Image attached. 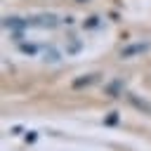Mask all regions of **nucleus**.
<instances>
[{
  "mask_svg": "<svg viewBox=\"0 0 151 151\" xmlns=\"http://www.w3.org/2000/svg\"><path fill=\"white\" fill-rule=\"evenodd\" d=\"M149 50V42H134V45H127L123 52H120V57L123 59H132V57H137V54H142V52H146Z\"/></svg>",
  "mask_w": 151,
  "mask_h": 151,
  "instance_id": "obj_1",
  "label": "nucleus"
},
{
  "mask_svg": "<svg viewBox=\"0 0 151 151\" xmlns=\"http://www.w3.org/2000/svg\"><path fill=\"white\" fill-rule=\"evenodd\" d=\"M35 26H45V28H54L57 26V17H52V14H42V17H35V19H31Z\"/></svg>",
  "mask_w": 151,
  "mask_h": 151,
  "instance_id": "obj_2",
  "label": "nucleus"
},
{
  "mask_svg": "<svg viewBox=\"0 0 151 151\" xmlns=\"http://www.w3.org/2000/svg\"><path fill=\"white\" fill-rule=\"evenodd\" d=\"M97 73H92V76H80L78 80H73V90H80V87H85V85H94L97 83Z\"/></svg>",
  "mask_w": 151,
  "mask_h": 151,
  "instance_id": "obj_3",
  "label": "nucleus"
},
{
  "mask_svg": "<svg viewBox=\"0 0 151 151\" xmlns=\"http://www.w3.org/2000/svg\"><path fill=\"white\" fill-rule=\"evenodd\" d=\"M127 99H130V101H132L137 109H142V111H149V113H151V104H149V101H142V99H137V94H127Z\"/></svg>",
  "mask_w": 151,
  "mask_h": 151,
  "instance_id": "obj_4",
  "label": "nucleus"
},
{
  "mask_svg": "<svg viewBox=\"0 0 151 151\" xmlns=\"http://www.w3.org/2000/svg\"><path fill=\"white\" fill-rule=\"evenodd\" d=\"M118 123V111H111L106 118H104V125H116Z\"/></svg>",
  "mask_w": 151,
  "mask_h": 151,
  "instance_id": "obj_5",
  "label": "nucleus"
},
{
  "mask_svg": "<svg viewBox=\"0 0 151 151\" xmlns=\"http://www.w3.org/2000/svg\"><path fill=\"white\" fill-rule=\"evenodd\" d=\"M45 61H59V52H57V50H50V52L45 54Z\"/></svg>",
  "mask_w": 151,
  "mask_h": 151,
  "instance_id": "obj_6",
  "label": "nucleus"
},
{
  "mask_svg": "<svg viewBox=\"0 0 151 151\" xmlns=\"http://www.w3.org/2000/svg\"><path fill=\"white\" fill-rule=\"evenodd\" d=\"M118 90H120V80H116L111 87H106V92H109L111 97H116V94H118Z\"/></svg>",
  "mask_w": 151,
  "mask_h": 151,
  "instance_id": "obj_7",
  "label": "nucleus"
},
{
  "mask_svg": "<svg viewBox=\"0 0 151 151\" xmlns=\"http://www.w3.org/2000/svg\"><path fill=\"white\" fill-rule=\"evenodd\" d=\"M21 52H24V54H35L38 47H35V45H21Z\"/></svg>",
  "mask_w": 151,
  "mask_h": 151,
  "instance_id": "obj_8",
  "label": "nucleus"
},
{
  "mask_svg": "<svg viewBox=\"0 0 151 151\" xmlns=\"http://www.w3.org/2000/svg\"><path fill=\"white\" fill-rule=\"evenodd\" d=\"M97 21H99L97 17H92V19H87V21H85V28H94V26H97Z\"/></svg>",
  "mask_w": 151,
  "mask_h": 151,
  "instance_id": "obj_9",
  "label": "nucleus"
},
{
  "mask_svg": "<svg viewBox=\"0 0 151 151\" xmlns=\"http://www.w3.org/2000/svg\"><path fill=\"white\" fill-rule=\"evenodd\" d=\"M68 52H80V42H76V45H68Z\"/></svg>",
  "mask_w": 151,
  "mask_h": 151,
  "instance_id": "obj_10",
  "label": "nucleus"
},
{
  "mask_svg": "<svg viewBox=\"0 0 151 151\" xmlns=\"http://www.w3.org/2000/svg\"><path fill=\"white\" fill-rule=\"evenodd\" d=\"M35 139H38L35 132H28V134H26V142H35Z\"/></svg>",
  "mask_w": 151,
  "mask_h": 151,
  "instance_id": "obj_11",
  "label": "nucleus"
}]
</instances>
